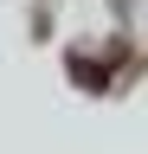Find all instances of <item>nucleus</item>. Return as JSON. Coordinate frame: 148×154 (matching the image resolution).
Instances as JSON below:
<instances>
[{"label": "nucleus", "instance_id": "obj_1", "mask_svg": "<svg viewBox=\"0 0 148 154\" xmlns=\"http://www.w3.org/2000/svg\"><path fill=\"white\" fill-rule=\"evenodd\" d=\"M65 71H71V77H77V84H84V90H103V84H109V64H97V58H77V51H71V58H65Z\"/></svg>", "mask_w": 148, "mask_h": 154}]
</instances>
